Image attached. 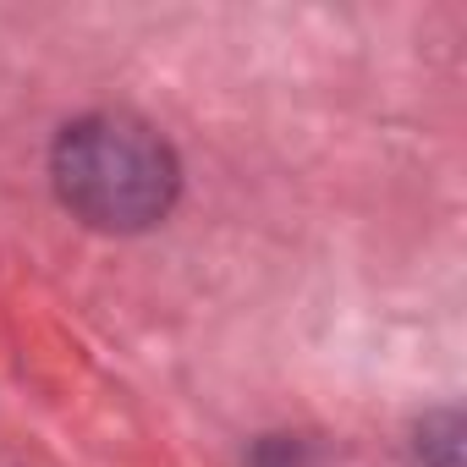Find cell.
<instances>
[{"label": "cell", "instance_id": "7a4b0ae2", "mask_svg": "<svg viewBox=\"0 0 467 467\" xmlns=\"http://www.w3.org/2000/svg\"><path fill=\"white\" fill-rule=\"evenodd\" d=\"M423 440H429V451H440L434 467H462V418H456V412H434V418H423L418 445H423Z\"/></svg>", "mask_w": 467, "mask_h": 467}, {"label": "cell", "instance_id": "6da1fadb", "mask_svg": "<svg viewBox=\"0 0 467 467\" xmlns=\"http://www.w3.org/2000/svg\"><path fill=\"white\" fill-rule=\"evenodd\" d=\"M50 176L61 203L94 231H149L154 220L171 214L182 187V165L171 143L149 121L121 110L72 121L56 138Z\"/></svg>", "mask_w": 467, "mask_h": 467}]
</instances>
